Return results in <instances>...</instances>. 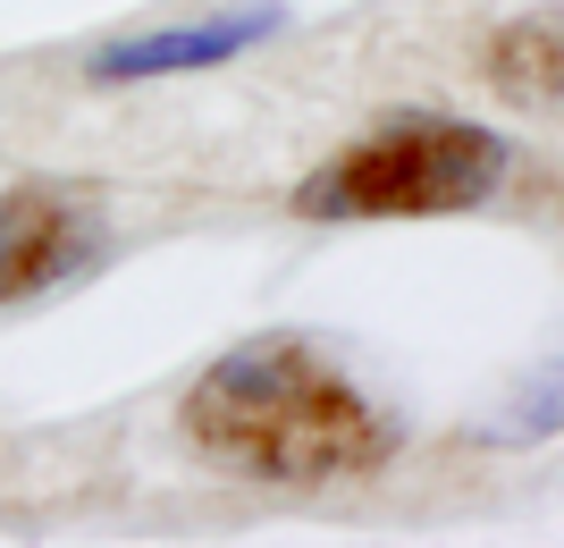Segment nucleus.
I'll return each instance as SVG.
<instances>
[{
    "instance_id": "obj_3",
    "label": "nucleus",
    "mask_w": 564,
    "mask_h": 548,
    "mask_svg": "<svg viewBox=\"0 0 564 548\" xmlns=\"http://www.w3.org/2000/svg\"><path fill=\"white\" fill-rule=\"evenodd\" d=\"M110 254V203L85 178H25L0 194V304L76 287Z\"/></svg>"
},
{
    "instance_id": "obj_2",
    "label": "nucleus",
    "mask_w": 564,
    "mask_h": 548,
    "mask_svg": "<svg viewBox=\"0 0 564 548\" xmlns=\"http://www.w3.org/2000/svg\"><path fill=\"white\" fill-rule=\"evenodd\" d=\"M514 169V143L455 110H388L295 186L304 219H447L480 212Z\"/></svg>"
},
{
    "instance_id": "obj_1",
    "label": "nucleus",
    "mask_w": 564,
    "mask_h": 548,
    "mask_svg": "<svg viewBox=\"0 0 564 548\" xmlns=\"http://www.w3.org/2000/svg\"><path fill=\"white\" fill-rule=\"evenodd\" d=\"M177 430L212 473L261 481V490L371 481L404 448L388 406L295 330H261L219 363H203L177 406Z\"/></svg>"
},
{
    "instance_id": "obj_5",
    "label": "nucleus",
    "mask_w": 564,
    "mask_h": 548,
    "mask_svg": "<svg viewBox=\"0 0 564 548\" xmlns=\"http://www.w3.org/2000/svg\"><path fill=\"white\" fill-rule=\"evenodd\" d=\"M489 85L514 110H556V85H564V43H556V9H540V18H514L489 34Z\"/></svg>"
},
{
    "instance_id": "obj_4",
    "label": "nucleus",
    "mask_w": 564,
    "mask_h": 548,
    "mask_svg": "<svg viewBox=\"0 0 564 548\" xmlns=\"http://www.w3.org/2000/svg\"><path fill=\"white\" fill-rule=\"evenodd\" d=\"M261 34H279V9H219L203 25H161V34H127V43H101L85 60L94 85H143V76H194L219 68L236 51H253Z\"/></svg>"
}]
</instances>
